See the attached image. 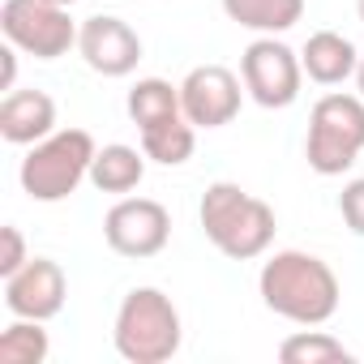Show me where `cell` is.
I'll use <instances>...</instances> for the list:
<instances>
[{
    "label": "cell",
    "mask_w": 364,
    "mask_h": 364,
    "mask_svg": "<svg viewBox=\"0 0 364 364\" xmlns=\"http://www.w3.org/2000/svg\"><path fill=\"white\" fill-rule=\"evenodd\" d=\"M257 291L270 313H279L296 326H326L343 300V287H338V274L330 270V262H321L317 253H304V249H283V253L266 257L262 274H257Z\"/></svg>",
    "instance_id": "6da1fadb"
},
{
    "label": "cell",
    "mask_w": 364,
    "mask_h": 364,
    "mask_svg": "<svg viewBox=\"0 0 364 364\" xmlns=\"http://www.w3.org/2000/svg\"><path fill=\"white\" fill-rule=\"evenodd\" d=\"M198 219H202V232L206 240L232 257V262H253L262 257L270 245H274V210L245 193L240 185H232V180H215V185L202 193V206H198Z\"/></svg>",
    "instance_id": "7a4b0ae2"
},
{
    "label": "cell",
    "mask_w": 364,
    "mask_h": 364,
    "mask_svg": "<svg viewBox=\"0 0 364 364\" xmlns=\"http://www.w3.org/2000/svg\"><path fill=\"white\" fill-rule=\"evenodd\" d=\"M180 338H185V326H180V309L167 291L133 287L120 300L112 343L129 364H163L180 351Z\"/></svg>",
    "instance_id": "3957f363"
},
{
    "label": "cell",
    "mask_w": 364,
    "mask_h": 364,
    "mask_svg": "<svg viewBox=\"0 0 364 364\" xmlns=\"http://www.w3.org/2000/svg\"><path fill=\"white\" fill-rule=\"evenodd\" d=\"M99 146L86 129H56L52 137L35 141L18 167L22 193L31 202H65L77 193L82 180H90V163H95Z\"/></svg>",
    "instance_id": "277c9868"
},
{
    "label": "cell",
    "mask_w": 364,
    "mask_h": 364,
    "mask_svg": "<svg viewBox=\"0 0 364 364\" xmlns=\"http://www.w3.org/2000/svg\"><path fill=\"white\" fill-rule=\"evenodd\" d=\"M364 150V99L360 95H321L309 112L304 159L317 176H343Z\"/></svg>",
    "instance_id": "5b68a950"
},
{
    "label": "cell",
    "mask_w": 364,
    "mask_h": 364,
    "mask_svg": "<svg viewBox=\"0 0 364 364\" xmlns=\"http://www.w3.org/2000/svg\"><path fill=\"white\" fill-rule=\"evenodd\" d=\"M0 31H5V43L35 60H60L69 56V48H77V22L52 0H5Z\"/></svg>",
    "instance_id": "8992f818"
},
{
    "label": "cell",
    "mask_w": 364,
    "mask_h": 364,
    "mask_svg": "<svg viewBox=\"0 0 364 364\" xmlns=\"http://www.w3.org/2000/svg\"><path fill=\"white\" fill-rule=\"evenodd\" d=\"M240 77H245V90L257 107H291L300 99V82H304V65H300V52H291L283 39L274 35H262L245 48L240 56Z\"/></svg>",
    "instance_id": "52a82bcc"
},
{
    "label": "cell",
    "mask_w": 364,
    "mask_h": 364,
    "mask_svg": "<svg viewBox=\"0 0 364 364\" xmlns=\"http://www.w3.org/2000/svg\"><path fill=\"white\" fill-rule=\"evenodd\" d=\"M103 240L112 245V253L146 262V257H154V253L167 249V240H171V215L154 198H120L103 215Z\"/></svg>",
    "instance_id": "ba28073f"
},
{
    "label": "cell",
    "mask_w": 364,
    "mask_h": 364,
    "mask_svg": "<svg viewBox=\"0 0 364 364\" xmlns=\"http://www.w3.org/2000/svg\"><path fill=\"white\" fill-rule=\"evenodd\" d=\"M245 77H236L223 65H198L180 82V107H185L189 124L198 129H223L240 116V99L249 90H240Z\"/></svg>",
    "instance_id": "9c48e42d"
},
{
    "label": "cell",
    "mask_w": 364,
    "mask_h": 364,
    "mask_svg": "<svg viewBox=\"0 0 364 364\" xmlns=\"http://www.w3.org/2000/svg\"><path fill=\"white\" fill-rule=\"evenodd\" d=\"M77 52L82 60L103 73V77H129L141 60V39L124 18L112 14H95L77 26Z\"/></svg>",
    "instance_id": "30bf717a"
},
{
    "label": "cell",
    "mask_w": 364,
    "mask_h": 364,
    "mask_svg": "<svg viewBox=\"0 0 364 364\" xmlns=\"http://www.w3.org/2000/svg\"><path fill=\"white\" fill-rule=\"evenodd\" d=\"M65 296H69V279H65L60 262H52V257H31L18 274L5 279V309L14 317L52 321L65 309Z\"/></svg>",
    "instance_id": "8fae6325"
},
{
    "label": "cell",
    "mask_w": 364,
    "mask_h": 364,
    "mask_svg": "<svg viewBox=\"0 0 364 364\" xmlns=\"http://www.w3.org/2000/svg\"><path fill=\"white\" fill-rule=\"evenodd\" d=\"M56 133V99L48 90H9L0 99V137L9 146H35Z\"/></svg>",
    "instance_id": "7c38bea8"
},
{
    "label": "cell",
    "mask_w": 364,
    "mask_h": 364,
    "mask_svg": "<svg viewBox=\"0 0 364 364\" xmlns=\"http://www.w3.org/2000/svg\"><path fill=\"white\" fill-rule=\"evenodd\" d=\"M300 65H304L309 82H317V86H343L347 77H355L360 52L338 31H313L304 39V48H300Z\"/></svg>",
    "instance_id": "4fadbf2b"
},
{
    "label": "cell",
    "mask_w": 364,
    "mask_h": 364,
    "mask_svg": "<svg viewBox=\"0 0 364 364\" xmlns=\"http://www.w3.org/2000/svg\"><path fill=\"white\" fill-rule=\"evenodd\" d=\"M146 176V150L137 146H124V141H112L95 154L90 163V185L99 193H133Z\"/></svg>",
    "instance_id": "5bb4252c"
},
{
    "label": "cell",
    "mask_w": 364,
    "mask_h": 364,
    "mask_svg": "<svg viewBox=\"0 0 364 364\" xmlns=\"http://www.w3.org/2000/svg\"><path fill=\"white\" fill-rule=\"evenodd\" d=\"M124 107H129V120L137 124V133L185 116V107H180V86H171L163 77H137L129 99H124Z\"/></svg>",
    "instance_id": "9a60e30c"
},
{
    "label": "cell",
    "mask_w": 364,
    "mask_h": 364,
    "mask_svg": "<svg viewBox=\"0 0 364 364\" xmlns=\"http://www.w3.org/2000/svg\"><path fill=\"white\" fill-rule=\"evenodd\" d=\"M223 14L257 35H283L304 18V0H223Z\"/></svg>",
    "instance_id": "2e32d148"
},
{
    "label": "cell",
    "mask_w": 364,
    "mask_h": 364,
    "mask_svg": "<svg viewBox=\"0 0 364 364\" xmlns=\"http://www.w3.org/2000/svg\"><path fill=\"white\" fill-rule=\"evenodd\" d=\"M193 146H198V124H189V116H176L167 124H154V129H141V150L150 163L159 167H180L193 159Z\"/></svg>",
    "instance_id": "e0dca14e"
},
{
    "label": "cell",
    "mask_w": 364,
    "mask_h": 364,
    "mask_svg": "<svg viewBox=\"0 0 364 364\" xmlns=\"http://www.w3.org/2000/svg\"><path fill=\"white\" fill-rule=\"evenodd\" d=\"M279 360L283 364H351L355 355L343 347V338L326 330H296L279 343Z\"/></svg>",
    "instance_id": "ac0fdd59"
},
{
    "label": "cell",
    "mask_w": 364,
    "mask_h": 364,
    "mask_svg": "<svg viewBox=\"0 0 364 364\" xmlns=\"http://www.w3.org/2000/svg\"><path fill=\"white\" fill-rule=\"evenodd\" d=\"M48 351H52V343H48L43 321L18 317L14 326H5V334H0V364H43Z\"/></svg>",
    "instance_id": "d6986e66"
},
{
    "label": "cell",
    "mask_w": 364,
    "mask_h": 364,
    "mask_svg": "<svg viewBox=\"0 0 364 364\" xmlns=\"http://www.w3.org/2000/svg\"><path fill=\"white\" fill-rule=\"evenodd\" d=\"M26 262H31V253H26V240H22V232H18L14 223H9V228H0V279L18 274Z\"/></svg>",
    "instance_id": "ffe728a7"
},
{
    "label": "cell",
    "mask_w": 364,
    "mask_h": 364,
    "mask_svg": "<svg viewBox=\"0 0 364 364\" xmlns=\"http://www.w3.org/2000/svg\"><path fill=\"white\" fill-rule=\"evenodd\" d=\"M338 215H343V223H347L355 236H364V176L343 185V193H338Z\"/></svg>",
    "instance_id": "44dd1931"
},
{
    "label": "cell",
    "mask_w": 364,
    "mask_h": 364,
    "mask_svg": "<svg viewBox=\"0 0 364 364\" xmlns=\"http://www.w3.org/2000/svg\"><path fill=\"white\" fill-rule=\"evenodd\" d=\"M14 82H18V48L5 43L0 48V90H14Z\"/></svg>",
    "instance_id": "7402d4cb"
},
{
    "label": "cell",
    "mask_w": 364,
    "mask_h": 364,
    "mask_svg": "<svg viewBox=\"0 0 364 364\" xmlns=\"http://www.w3.org/2000/svg\"><path fill=\"white\" fill-rule=\"evenodd\" d=\"M355 86H360V99H364V52H360V65H355Z\"/></svg>",
    "instance_id": "603a6c76"
},
{
    "label": "cell",
    "mask_w": 364,
    "mask_h": 364,
    "mask_svg": "<svg viewBox=\"0 0 364 364\" xmlns=\"http://www.w3.org/2000/svg\"><path fill=\"white\" fill-rule=\"evenodd\" d=\"M52 5H60V9H69V5H77V0H52Z\"/></svg>",
    "instance_id": "cb8c5ba5"
},
{
    "label": "cell",
    "mask_w": 364,
    "mask_h": 364,
    "mask_svg": "<svg viewBox=\"0 0 364 364\" xmlns=\"http://www.w3.org/2000/svg\"><path fill=\"white\" fill-rule=\"evenodd\" d=\"M355 14H360V22H364V0H355Z\"/></svg>",
    "instance_id": "d4e9b609"
}]
</instances>
